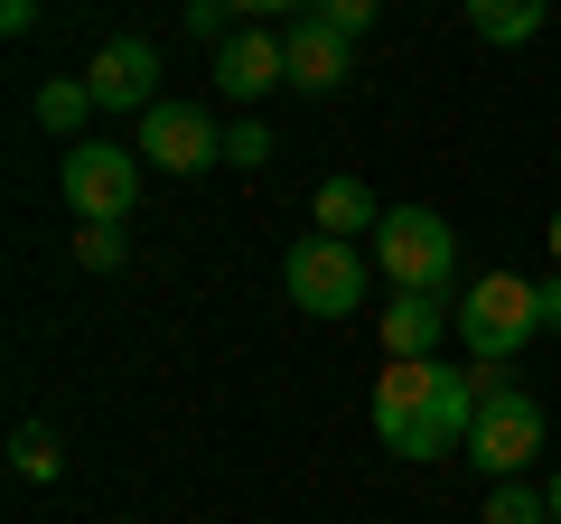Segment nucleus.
Listing matches in <instances>:
<instances>
[{
  "label": "nucleus",
  "instance_id": "obj_22",
  "mask_svg": "<svg viewBox=\"0 0 561 524\" xmlns=\"http://www.w3.org/2000/svg\"><path fill=\"white\" fill-rule=\"evenodd\" d=\"M0 29H10V38H28V29H38V0H0Z\"/></svg>",
  "mask_w": 561,
  "mask_h": 524
},
{
  "label": "nucleus",
  "instance_id": "obj_19",
  "mask_svg": "<svg viewBox=\"0 0 561 524\" xmlns=\"http://www.w3.org/2000/svg\"><path fill=\"white\" fill-rule=\"evenodd\" d=\"M272 160V132H262V122H234V132H225V169H262Z\"/></svg>",
  "mask_w": 561,
  "mask_h": 524
},
{
  "label": "nucleus",
  "instance_id": "obj_17",
  "mask_svg": "<svg viewBox=\"0 0 561 524\" xmlns=\"http://www.w3.org/2000/svg\"><path fill=\"white\" fill-rule=\"evenodd\" d=\"M179 29L197 47H225V38H234V0H179Z\"/></svg>",
  "mask_w": 561,
  "mask_h": 524
},
{
  "label": "nucleus",
  "instance_id": "obj_23",
  "mask_svg": "<svg viewBox=\"0 0 561 524\" xmlns=\"http://www.w3.org/2000/svg\"><path fill=\"white\" fill-rule=\"evenodd\" d=\"M534 300H542V328L561 338V272H552V282H534Z\"/></svg>",
  "mask_w": 561,
  "mask_h": 524
},
{
  "label": "nucleus",
  "instance_id": "obj_18",
  "mask_svg": "<svg viewBox=\"0 0 561 524\" xmlns=\"http://www.w3.org/2000/svg\"><path fill=\"white\" fill-rule=\"evenodd\" d=\"M76 262H84V272H122V225H84V235H76Z\"/></svg>",
  "mask_w": 561,
  "mask_h": 524
},
{
  "label": "nucleus",
  "instance_id": "obj_1",
  "mask_svg": "<svg viewBox=\"0 0 561 524\" xmlns=\"http://www.w3.org/2000/svg\"><path fill=\"white\" fill-rule=\"evenodd\" d=\"M486 365L478 375H449L440 356H383L375 375V441L393 449V459H449V449H468V422H478L486 403Z\"/></svg>",
  "mask_w": 561,
  "mask_h": 524
},
{
  "label": "nucleus",
  "instance_id": "obj_7",
  "mask_svg": "<svg viewBox=\"0 0 561 524\" xmlns=\"http://www.w3.org/2000/svg\"><path fill=\"white\" fill-rule=\"evenodd\" d=\"M131 150H140L150 169H179V179H197L206 160H225V132H216V122L197 113V103H169V94H160L150 113H140Z\"/></svg>",
  "mask_w": 561,
  "mask_h": 524
},
{
  "label": "nucleus",
  "instance_id": "obj_20",
  "mask_svg": "<svg viewBox=\"0 0 561 524\" xmlns=\"http://www.w3.org/2000/svg\"><path fill=\"white\" fill-rule=\"evenodd\" d=\"M375 10H383V0H319V20L346 29V38H365V29H375Z\"/></svg>",
  "mask_w": 561,
  "mask_h": 524
},
{
  "label": "nucleus",
  "instance_id": "obj_21",
  "mask_svg": "<svg viewBox=\"0 0 561 524\" xmlns=\"http://www.w3.org/2000/svg\"><path fill=\"white\" fill-rule=\"evenodd\" d=\"M234 10H243V20H280V29H290V20H309L319 0H234Z\"/></svg>",
  "mask_w": 561,
  "mask_h": 524
},
{
  "label": "nucleus",
  "instance_id": "obj_14",
  "mask_svg": "<svg viewBox=\"0 0 561 524\" xmlns=\"http://www.w3.org/2000/svg\"><path fill=\"white\" fill-rule=\"evenodd\" d=\"M38 122L57 132V141H76L84 122H94V84H84V76H47L38 84Z\"/></svg>",
  "mask_w": 561,
  "mask_h": 524
},
{
  "label": "nucleus",
  "instance_id": "obj_12",
  "mask_svg": "<svg viewBox=\"0 0 561 524\" xmlns=\"http://www.w3.org/2000/svg\"><path fill=\"white\" fill-rule=\"evenodd\" d=\"M393 216V206H375V187L365 179H319V197H309V225L337 243H375V225Z\"/></svg>",
  "mask_w": 561,
  "mask_h": 524
},
{
  "label": "nucleus",
  "instance_id": "obj_9",
  "mask_svg": "<svg viewBox=\"0 0 561 524\" xmlns=\"http://www.w3.org/2000/svg\"><path fill=\"white\" fill-rule=\"evenodd\" d=\"M280 57H290V84H300V94H337V84L356 76V38H346V29H328L319 10L280 29Z\"/></svg>",
  "mask_w": 561,
  "mask_h": 524
},
{
  "label": "nucleus",
  "instance_id": "obj_2",
  "mask_svg": "<svg viewBox=\"0 0 561 524\" xmlns=\"http://www.w3.org/2000/svg\"><path fill=\"white\" fill-rule=\"evenodd\" d=\"M365 282H375V253L365 243H337V235H300L280 253V291L309 309V319H356Z\"/></svg>",
  "mask_w": 561,
  "mask_h": 524
},
{
  "label": "nucleus",
  "instance_id": "obj_3",
  "mask_svg": "<svg viewBox=\"0 0 561 524\" xmlns=\"http://www.w3.org/2000/svg\"><path fill=\"white\" fill-rule=\"evenodd\" d=\"M375 272L393 291H449V272H459V235H449V216H431V206H393V216L375 225Z\"/></svg>",
  "mask_w": 561,
  "mask_h": 524
},
{
  "label": "nucleus",
  "instance_id": "obj_13",
  "mask_svg": "<svg viewBox=\"0 0 561 524\" xmlns=\"http://www.w3.org/2000/svg\"><path fill=\"white\" fill-rule=\"evenodd\" d=\"M542 20H552V0H468V29L486 47H524Z\"/></svg>",
  "mask_w": 561,
  "mask_h": 524
},
{
  "label": "nucleus",
  "instance_id": "obj_25",
  "mask_svg": "<svg viewBox=\"0 0 561 524\" xmlns=\"http://www.w3.org/2000/svg\"><path fill=\"white\" fill-rule=\"evenodd\" d=\"M552 253H561V216H552Z\"/></svg>",
  "mask_w": 561,
  "mask_h": 524
},
{
  "label": "nucleus",
  "instance_id": "obj_24",
  "mask_svg": "<svg viewBox=\"0 0 561 524\" xmlns=\"http://www.w3.org/2000/svg\"><path fill=\"white\" fill-rule=\"evenodd\" d=\"M542 497H552V524H561V468H552V487H542Z\"/></svg>",
  "mask_w": 561,
  "mask_h": 524
},
{
  "label": "nucleus",
  "instance_id": "obj_6",
  "mask_svg": "<svg viewBox=\"0 0 561 524\" xmlns=\"http://www.w3.org/2000/svg\"><path fill=\"white\" fill-rule=\"evenodd\" d=\"M534 449H542V403L524 394V384H486L478 422H468V459H478L486 478H515Z\"/></svg>",
  "mask_w": 561,
  "mask_h": 524
},
{
  "label": "nucleus",
  "instance_id": "obj_4",
  "mask_svg": "<svg viewBox=\"0 0 561 524\" xmlns=\"http://www.w3.org/2000/svg\"><path fill=\"white\" fill-rule=\"evenodd\" d=\"M459 338H468V356H478L486 375H496V365H515V346L542 338V300H534V282H515V272H486V282L459 300Z\"/></svg>",
  "mask_w": 561,
  "mask_h": 524
},
{
  "label": "nucleus",
  "instance_id": "obj_8",
  "mask_svg": "<svg viewBox=\"0 0 561 524\" xmlns=\"http://www.w3.org/2000/svg\"><path fill=\"white\" fill-rule=\"evenodd\" d=\"M84 84H94V113H150L160 103V47L150 38H103Z\"/></svg>",
  "mask_w": 561,
  "mask_h": 524
},
{
  "label": "nucleus",
  "instance_id": "obj_16",
  "mask_svg": "<svg viewBox=\"0 0 561 524\" xmlns=\"http://www.w3.org/2000/svg\"><path fill=\"white\" fill-rule=\"evenodd\" d=\"M486 524H552V497H534L524 478H496L486 487Z\"/></svg>",
  "mask_w": 561,
  "mask_h": 524
},
{
  "label": "nucleus",
  "instance_id": "obj_11",
  "mask_svg": "<svg viewBox=\"0 0 561 524\" xmlns=\"http://www.w3.org/2000/svg\"><path fill=\"white\" fill-rule=\"evenodd\" d=\"M375 328H383V356H440V338L459 328V300H440V291H393Z\"/></svg>",
  "mask_w": 561,
  "mask_h": 524
},
{
  "label": "nucleus",
  "instance_id": "obj_10",
  "mask_svg": "<svg viewBox=\"0 0 561 524\" xmlns=\"http://www.w3.org/2000/svg\"><path fill=\"white\" fill-rule=\"evenodd\" d=\"M216 84L234 103H262L272 84H290V57H280V29H234V38L216 47Z\"/></svg>",
  "mask_w": 561,
  "mask_h": 524
},
{
  "label": "nucleus",
  "instance_id": "obj_15",
  "mask_svg": "<svg viewBox=\"0 0 561 524\" xmlns=\"http://www.w3.org/2000/svg\"><path fill=\"white\" fill-rule=\"evenodd\" d=\"M10 468H20L28 487H38V478H57V468H66V441H57L47 422H20V431H10Z\"/></svg>",
  "mask_w": 561,
  "mask_h": 524
},
{
  "label": "nucleus",
  "instance_id": "obj_5",
  "mask_svg": "<svg viewBox=\"0 0 561 524\" xmlns=\"http://www.w3.org/2000/svg\"><path fill=\"white\" fill-rule=\"evenodd\" d=\"M57 197L76 206L84 225H131V206H140V150H122V141H76L57 160Z\"/></svg>",
  "mask_w": 561,
  "mask_h": 524
}]
</instances>
